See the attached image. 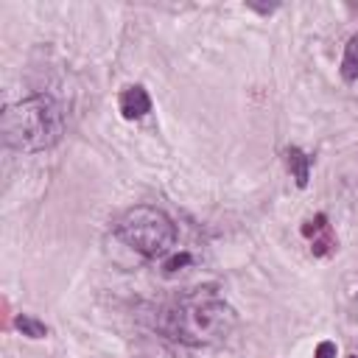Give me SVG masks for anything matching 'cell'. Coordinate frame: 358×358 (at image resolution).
<instances>
[{"instance_id": "obj_1", "label": "cell", "mask_w": 358, "mask_h": 358, "mask_svg": "<svg viewBox=\"0 0 358 358\" xmlns=\"http://www.w3.org/2000/svg\"><path fill=\"white\" fill-rule=\"evenodd\" d=\"M238 324L235 308L218 296L213 288H199L182 294L179 299L157 310L154 327L171 341L187 347H215L224 344Z\"/></svg>"}, {"instance_id": "obj_2", "label": "cell", "mask_w": 358, "mask_h": 358, "mask_svg": "<svg viewBox=\"0 0 358 358\" xmlns=\"http://www.w3.org/2000/svg\"><path fill=\"white\" fill-rule=\"evenodd\" d=\"M3 143L14 151L34 154L59 143L64 131V115L53 95H31L3 112Z\"/></svg>"}, {"instance_id": "obj_3", "label": "cell", "mask_w": 358, "mask_h": 358, "mask_svg": "<svg viewBox=\"0 0 358 358\" xmlns=\"http://www.w3.org/2000/svg\"><path fill=\"white\" fill-rule=\"evenodd\" d=\"M115 235L143 257H165L176 246L173 221L162 210L148 204L126 210L115 224Z\"/></svg>"}, {"instance_id": "obj_4", "label": "cell", "mask_w": 358, "mask_h": 358, "mask_svg": "<svg viewBox=\"0 0 358 358\" xmlns=\"http://www.w3.org/2000/svg\"><path fill=\"white\" fill-rule=\"evenodd\" d=\"M120 112L126 120H137L145 112H151V98L143 87H126L120 92Z\"/></svg>"}, {"instance_id": "obj_5", "label": "cell", "mask_w": 358, "mask_h": 358, "mask_svg": "<svg viewBox=\"0 0 358 358\" xmlns=\"http://www.w3.org/2000/svg\"><path fill=\"white\" fill-rule=\"evenodd\" d=\"M285 165H288V171H291V179L296 182V187H305L308 179H310V157H308L302 148L291 145V148L285 151Z\"/></svg>"}, {"instance_id": "obj_6", "label": "cell", "mask_w": 358, "mask_h": 358, "mask_svg": "<svg viewBox=\"0 0 358 358\" xmlns=\"http://www.w3.org/2000/svg\"><path fill=\"white\" fill-rule=\"evenodd\" d=\"M341 78L344 81H355L358 78V34H352L344 45V56H341Z\"/></svg>"}, {"instance_id": "obj_7", "label": "cell", "mask_w": 358, "mask_h": 358, "mask_svg": "<svg viewBox=\"0 0 358 358\" xmlns=\"http://www.w3.org/2000/svg\"><path fill=\"white\" fill-rule=\"evenodd\" d=\"M14 327H17L22 336H28V338H45V336H48V324L39 322V319H34V316H28V313H20V316L14 319Z\"/></svg>"}, {"instance_id": "obj_8", "label": "cell", "mask_w": 358, "mask_h": 358, "mask_svg": "<svg viewBox=\"0 0 358 358\" xmlns=\"http://www.w3.org/2000/svg\"><path fill=\"white\" fill-rule=\"evenodd\" d=\"M190 260H193V257H190L187 252H176V255H171V257L165 260V271H168V274H173V271H179L182 266H187Z\"/></svg>"}, {"instance_id": "obj_9", "label": "cell", "mask_w": 358, "mask_h": 358, "mask_svg": "<svg viewBox=\"0 0 358 358\" xmlns=\"http://www.w3.org/2000/svg\"><path fill=\"white\" fill-rule=\"evenodd\" d=\"M336 355H338V350H336L333 341H322V344L316 347V358H336Z\"/></svg>"}]
</instances>
